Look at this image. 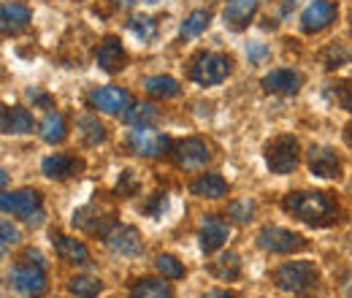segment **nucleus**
<instances>
[{"label": "nucleus", "instance_id": "nucleus-1", "mask_svg": "<svg viewBox=\"0 0 352 298\" xmlns=\"http://www.w3.org/2000/svg\"><path fill=\"white\" fill-rule=\"evenodd\" d=\"M282 209L287 214H293L296 220L311 225V228H325V225H333L339 220L336 201L328 193H317V190L287 193L282 198Z\"/></svg>", "mask_w": 352, "mask_h": 298}, {"label": "nucleus", "instance_id": "nucleus-2", "mask_svg": "<svg viewBox=\"0 0 352 298\" xmlns=\"http://www.w3.org/2000/svg\"><path fill=\"white\" fill-rule=\"evenodd\" d=\"M274 282L282 293H293V296H309L317 290L320 282V271L314 263L309 260H290L285 266H279L274 271Z\"/></svg>", "mask_w": 352, "mask_h": 298}, {"label": "nucleus", "instance_id": "nucleus-3", "mask_svg": "<svg viewBox=\"0 0 352 298\" xmlns=\"http://www.w3.org/2000/svg\"><path fill=\"white\" fill-rule=\"evenodd\" d=\"M230 74V57L220 54V52H204L195 57L192 68H190V79L201 87H214L222 85Z\"/></svg>", "mask_w": 352, "mask_h": 298}, {"label": "nucleus", "instance_id": "nucleus-4", "mask_svg": "<svg viewBox=\"0 0 352 298\" xmlns=\"http://www.w3.org/2000/svg\"><path fill=\"white\" fill-rule=\"evenodd\" d=\"M298 138L296 136H276L271 144H265V163L274 173H293L298 169L301 152H298Z\"/></svg>", "mask_w": 352, "mask_h": 298}, {"label": "nucleus", "instance_id": "nucleus-5", "mask_svg": "<svg viewBox=\"0 0 352 298\" xmlns=\"http://www.w3.org/2000/svg\"><path fill=\"white\" fill-rule=\"evenodd\" d=\"M8 282H11V288L16 293H22L28 298H38L46 293V271L44 266L36 263V260L14 266L11 274H8Z\"/></svg>", "mask_w": 352, "mask_h": 298}, {"label": "nucleus", "instance_id": "nucleus-6", "mask_svg": "<svg viewBox=\"0 0 352 298\" xmlns=\"http://www.w3.org/2000/svg\"><path fill=\"white\" fill-rule=\"evenodd\" d=\"M171 147L174 144L166 133L149 128V125L131 130V136H128V149L133 155H141V158H163L171 152Z\"/></svg>", "mask_w": 352, "mask_h": 298}, {"label": "nucleus", "instance_id": "nucleus-7", "mask_svg": "<svg viewBox=\"0 0 352 298\" xmlns=\"http://www.w3.org/2000/svg\"><path fill=\"white\" fill-rule=\"evenodd\" d=\"M258 244L263 247L265 253H274V255H293V253L307 250V239L301 233H293V231L279 228V225L263 228L258 233Z\"/></svg>", "mask_w": 352, "mask_h": 298}, {"label": "nucleus", "instance_id": "nucleus-8", "mask_svg": "<svg viewBox=\"0 0 352 298\" xmlns=\"http://www.w3.org/2000/svg\"><path fill=\"white\" fill-rule=\"evenodd\" d=\"M3 212H11L16 217H25L30 225H41L44 212H41V195L36 190H16V193H3L0 198Z\"/></svg>", "mask_w": 352, "mask_h": 298}, {"label": "nucleus", "instance_id": "nucleus-9", "mask_svg": "<svg viewBox=\"0 0 352 298\" xmlns=\"http://www.w3.org/2000/svg\"><path fill=\"white\" fill-rule=\"evenodd\" d=\"M171 158H174V163L179 166V169L198 171L209 163L212 152H209V147H206L204 138H195V136H192V138H182V141H176L174 147H171Z\"/></svg>", "mask_w": 352, "mask_h": 298}, {"label": "nucleus", "instance_id": "nucleus-10", "mask_svg": "<svg viewBox=\"0 0 352 298\" xmlns=\"http://www.w3.org/2000/svg\"><path fill=\"white\" fill-rule=\"evenodd\" d=\"M89 106L103 111V114H111V117H117V114L125 117V111L133 106V100L131 92L122 89V87H98V89L89 92Z\"/></svg>", "mask_w": 352, "mask_h": 298}, {"label": "nucleus", "instance_id": "nucleus-11", "mask_svg": "<svg viewBox=\"0 0 352 298\" xmlns=\"http://www.w3.org/2000/svg\"><path fill=\"white\" fill-rule=\"evenodd\" d=\"M339 17V6L333 0H314L301 14V30L304 33H322L328 30Z\"/></svg>", "mask_w": 352, "mask_h": 298}, {"label": "nucleus", "instance_id": "nucleus-12", "mask_svg": "<svg viewBox=\"0 0 352 298\" xmlns=\"http://www.w3.org/2000/svg\"><path fill=\"white\" fill-rule=\"evenodd\" d=\"M74 225L82 228V231H87V233H98V236L106 239L109 231L117 225V220H114V212L109 206L89 204V206H85V209H79V212L74 214Z\"/></svg>", "mask_w": 352, "mask_h": 298}, {"label": "nucleus", "instance_id": "nucleus-13", "mask_svg": "<svg viewBox=\"0 0 352 298\" xmlns=\"http://www.w3.org/2000/svg\"><path fill=\"white\" fill-rule=\"evenodd\" d=\"M230 236V225L217 217V214H206L204 222H201V231H198V239H201V250L206 255H214L222 244L228 242Z\"/></svg>", "mask_w": 352, "mask_h": 298}, {"label": "nucleus", "instance_id": "nucleus-14", "mask_svg": "<svg viewBox=\"0 0 352 298\" xmlns=\"http://www.w3.org/2000/svg\"><path fill=\"white\" fill-rule=\"evenodd\" d=\"M106 244L111 253H120V255H138L144 250L141 233L133 225H114L106 236Z\"/></svg>", "mask_w": 352, "mask_h": 298}, {"label": "nucleus", "instance_id": "nucleus-15", "mask_svg": "<svg viewBox=\"0 0 352 298\" xmlns=\"http://www.w3.org/2000/svg\"><path fill=\"white\" fill-rule=\"evenodd\" d=\"M309 171L320 179H339L342 176V160L328 147H311L309 149Z\"/></svg>", "mask_w": 352, "mask_h": 298}, {"label": "nucleus", "instance_id": "nucleus-16", "mask_svg": "<svg viewBox=\"0 0 352 298\" xmlns=\"http://www.w3.org/2000/svg\"><path fill=\"white\" fill-rule=\"evenodd\" d=\"M98 65H100L106 74H120V71L128 65V54H125L120 39L106 36V39L100 41V46H98Z\"/></svg>", "mask_w": 352, "mask_h": 298}, {"label": "nucleus", "instance_id": "nucleus-17", "mask_svg": "<svg viewBox=\"0 0 352 298\" xmlns=\"http://www.w3.org/2000/svg\"><path fill=\"white\" fill-rule=\"evenodd\" d=\"M304 85L301 74L293 68H276L268 76H263V89L265 92H276V95H296Z\"/></svg>", "mask_w": 352, "mask_h": 298}, {"label": "nucleus", "instance_id": "nucleus-18", "mask_svg": "<svg viewBox=\"0 0 352 298\" xmlns=\"http://www.w3.org/2000/svg\"><path fill=\"white\" fill-rule=\"evenodd\" d=\"M41 171L49 179H71L85 171V160L74 155H52L41 163Z\"/></svg>", "mask_w": 352, "mask_h": 298}, {"label": "nucleus", "instance_id": "nucleus-19", "mask_svg": "<svg viewBox=\"0 0 352 298\" xmlns=\"http://www.w3.org/2000/svg\"><path fill=\"white\" fill-rule=\"evenodd\" d=\"M0 128H3V133H11V136L30 133L33 130V114L22 106H6L0 111Z\"/></svg>", "mask_w": 352, "mask_h": 298}, {"label": "nucleus", "instance_id": "nucleus-20", "mask_svg": "<svg viewBox=\"0 0 352 298\" xmlns=\"http://www.w3.org/2000/svg\"><path fill=\"white\" fill-rule=\"evenodd\" d=\"M258 11V0H230L225 6V25L233 30H244Z\"/></svg>", "mask_w": 352, "mask_h": 298}, {"label": "nucleus", "instance_id": "nucleus-21", "mask_svg": "<svg viewBox=\"0 0 352 298\" xmlns=\"http://www.w3.org/2000/svg\"><path fill=\"white\" fill-rule=\"evenodd\" d=\"M54 250L57 257L71 263V266H87L89 263V250L74 236H54Z\"/></svg>", "mask_w": 352, "mask_h": 298}, {"label": "nucleus", "instance_id": "nucleus-22", "mask_svg": "<svg viewBox=\"0 0 352 298\" xmlns=\"http://www.w3.org/2000/svg\"><path fill=\"white\" fill-rule=\"evenodd\" d=\"M0 22H3V33L14 36V33H19V30H25L30 25V8L22 6V3H3Z\"/></svg>", "mask_w": 352, "mask_h": 298}, {"label": "nucleus", "instance_id": "nucleus-23", "mask_svg": "<svg viewBox=\"0 0 352 298\" xmlns=\"http://www.w3.org/2000/svg\"><path fill=\"white\" fill-rule=\"evenodd\" d=\"M190 193L198 195V198H209V201H217L228 195V182L222 179L220 173H201L192 184H190Z\"/></svg>", "mask_w": 352, "mask_h": 298}, {"label": "nucleus", "instance_id": "nucleus-24", "mask_svg": "<svg viewBox=\"0 0 352 298\" xmlns=\"http://www.w3.org/2000/svg\"><path fill=\"white\" fill-rule=\"evenodd\" d=\"M131 298H174L171 285L163 279H152V277H144V279H135L131 285Z\"/></svg>", "mask_w": 352, "mask_h": 298}, {"label": "nucleus", "instance_id": "nucleus-25", "mask_svg": "<svg viewBox=\"0 0 352 298\" xmlns=\"http://www.w3.org/2000/svg\"><path fill=\"white\" fill-rule=\"evenodd\" d=\"M209 274L222 279V282H233L241 274V260H239L236 253H222L220 257H214L209 263Z\"/></svg>", "mask_w": 352, "mask_h": 298}, {"label": "nucleus", "instance_id": "nucleus-26", "mask_svg": "<svg viewBox=\"0 0 352 298\" xmlns=\"http://www.w3.org/2000/svg\"><path fill=\"white\" fill-rule=\"evenodd\" d=\"M209 22H212V11H206V8L192 11V14L184 19V25L179 28V39H182V41H190V39L201 36V33L209 28Z\"/></svg>", "mask_w": 352, "mask_h": 298}, {"label": "nucleus", "instance_id": "nucleus-27", "mask_svg": "<svg viewBox=\"0 0 352 298\" xmlns=\"http://www.w3.org/2000/svg\"><path fill=\"white\" fill-rule=\"evenodd\" d=\"M144 89H146L152 98H160V100L176 98V95L182 92L179 82H176V79H171V76H149V79L144 82Z\"/></svg>", "mask_w": 352, "mask_h": 298}, {"label": "nucleus", "instance_id": "nucleus-28", "mask_svg": "<svg viewBox=\"0 0 352 298\" xmlns=\"http://www.w3.org/2000/svg\"><path fill=\"white\" fill-rule=\"evenodd\" d=\"M79 136H82V141L87 147H98V144L106 141V128L98 123L95 114H82L79 117Z\"/></svg>", "mask_w": 352, "mask_h": 298}, {"label": "nucleus", "instance_id": "nucleus-29", "mask_svg": "<svg viewBox=\"0 0 352 298\" xmlns=\"http://www.w3.org/2000/svg\"><path fill=\"white\" fill-rule=\"evenodd\" d=\"M41 138H44L46 144H60L63 138H65V133H68V128H65V117L63 114H57V111H49L44 117V123H41Z\"/></svg>", "mask_w": 352, "mask_h": 298}, {"label": "nucleus", "instance_id": "nucleus-30", "mask_svg": "<svg viewBox=\"0 0 352 298\" xmlns=\"http://www.w3.org/2000/svg\"><path fill=\"white\" fill-rule=\"evenodd\" d=\"M160 114H157V109L152 106V103H133L131 109L125 111V123L128 125H135V128H144V125H152L155 120H157Z\"/></svg>", "mask_w": 352, "mask_h": 298}, {"label": "nucleus", "instance_id": "nucleus-31", "mask_svg": "<svg viewBox=\"0 0 352 298\" xmlns=\"http://www.w3.org/2000/svg\"><path fill=\"white\" fill-rule=\"evenodd\" d=\"M103 290V282L95 277H74L68 282V293L76 298H98Z\"/></svg>", "mask_w": 352, "mask_h": 298}, {"label": "nucleus", "instance_id": "nucleus-32", "mask_svg": "<svg viewBox=\"0 0 352 298\" xmlns=\"http://www.w3.org/2000/svg\"><path fill=\"white\" fill-rule=\"evenodd\" d=\"M255 201H250V198H241V201H230V206H228V217L233 220V222H239V225H247V222H252L255 220Z\"/></svg>", "mask_w": 352, "mask_h": 298}, {"label": "nucleus", "instance_id": "nucleus-33", "mask_svg": "<svg viewBox=\"0 0 352 298\" xmlns=\"http://www.w3.org/2000/svg\"><path fill=\"white\" fill-rule=\"evenodd\" d=\"M155 268L160 271V277L166 279H182L184 277V266L174 255H157L155 257Z\"/></svg>", "mask_w": 352, "mask_h": 298}, {"label": "nucleus", "instance_id": "nucleus-34", "mask_svg": "<svg viewBox=\"0 0 352 298\" xmlns=\"http://www.w3.org/2000/svg\"><path fill=\"white\" fill-rule=\"evenodd\" d=\"M322 60H325V68H339V65H344V63H350L352 60V49H347L344 43H333L325 54H322Z\"/></svg>", "mask_w": 352, "mask_h": 298}, {"label": "nucleus", "instance_id": "nucleus-35", "mask_svg": "<svg viewBox=\"0 0 352 298\" xmlns=\"http://www.w3.org/2000/svg\"><path fill=\"white\" fill-rule=\"evenodd\" d=\"M138 190H141L138 176H135L133 171H122V173H120V182H117V195L133 198V195H138Z\"/></svg>", "mask_w": 352, "mask_h": 298}, {"label": "nucleus", "instance_id": "nucleus-36", "mask_svg": "<svg viewBox=\"0 0 352 298\" xmlns=\"http://www.w3.org/2000/svg\"><path fill=\"white\" fill-rule=\"evenodd\" d=\"M131 30L141 39V41H149L152 36H155V30H157V25H155V19L152 17H133L131 19Z\"/></svg>", "mask_w": 352, "mask_h": 298}, {"label": "nucleus", "instance_id": "nucleus-37", "mask_svg": "<svg viewBox=\"0 0 352 298\" xmlns=\"http://www.w3.org/2000/svg\"><path fill=\"white\" fill-rule=\"evenodd\" d=\"M333 98H336V103H339L344 111H352V76L333 85Z\"/></svg>", "mask_w": 352, "mask_h": 298}, {"label": "nucleus", "instance_id": "nucleus-38", "mask_svg": "<svg viewBox=\"0 0 352 298\" xmlns=\"http://www.w3.org/2000/svg\"><path fill=\"white\" fill-rule=\"evenodd\" d=\"M163 209H166V195H163V193H155V195H152V201L144 206V212L152 214V217H155V214H160Z\"/></svg>", "mask_w": 352, "mask_h": 298}, {"label": "nucleus", "instance_id": "nucleus-39", "mask_svg": "<svg viewBox=\"0 0 352 298\" xmlns=\"http://www.w3.org/2000/svg\"><path fill=\"white\" fill-rule=\"evenodd\" d=\"M0 231H3V247H6V244H16V242H19V231H16L11 222H6V220H3Z\"/></svg>", "mask_w": 352, "mask_h": 298}, {"label": "nucleus", "instance_id": "nucleus-40", "mask_svg": "<svg viewBox=\"0 0 352 298\" xmlns=\"http://www.w3.org/2000/svg\"><path fill=\"white\" fill-rule=\"evenodd\" d=\"M265 54H268V49H265L263 43H250V46H247V57H250L252 63H263Z\"/></svg>", "mask_w": 352, "mask_h": 298}, {"label": "nucleus", "instance_id": "nucleus-41", "mask_svg": "<svg viewBox=\"0 0 352 298\" xmlns=\"http://www.w3.org/2000/svg\"><path fill=\"white\" fill-rule=\"evenodd\" d=\"M28 95H30L33 100H38V103H44V106H52V98H49V95H44V92H36V89H30Z\"/></svg>", "mask_w": 352, "mask_h": 298}, {"label": "nucleus", "instance_id": "nucleus-42", "mask_svg": "<svg viewBox=\"0 0 352 298\" xmlns=\"http://www.w3.org/2000/svg\"><path fill=\"white\" fill-rule=\"evenodd\" d=\"M201 298H236V293H228V290H209Z\"/></svg>", "mask_w": 352, "mask_h": 298}, {"label": "nucleus", "instance_id": "nucleus-43", "mask_svg": "<svg viewBox=\"0 0 352 298\" xmlns=\"http://www.w3.org/2000/svg\"><path fill=\"white\" fill-rule=\"evenodd\" d=\"M344 141H347V147L352 149V123L347 125V128H344Z\"/></svg>", "mask_w": 352, "mask_h": 298}, {"label": "nucleus", "instance_id": "nucleus-44", "mask_svg": "<svg viewBox=\"0 0 352 298\" xmlns=\"http://www.w3.org/2000/svg\"><path fill=\"white\" fill-rule=\"evenodd\" d=\"M347 298H352V288H350V290H347Z\"/></svg>", "mask_w": 352, "mask_h": 298}]
</instances>
